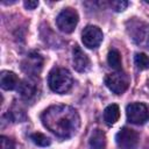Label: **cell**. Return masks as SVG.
<instances>
[{"mask_svg":"<svg viewBox=\"0 0 149 149\" xmlns=\"http://www.w3.org/2000/svg\"><path fill=\"white\" fill-rule=\"evenodd\" d=\"M47 129L61 139L73 136L80 126V118L74 108L68 105H52L41 115Z\"/></svg>","mask_w":149,"mask_h":149,"instance_id":"cell-1","label":"cell"},{"mask_svg":"<svg viewBox=\"0 0 149 149\" xmlns=\"http://www.w3.org/2000/svg\"><path fill=\"white\" fill-rule=\"evenodd\" d=\"M48 83H49V87L51 88V91L62 94V93L68 92L71 88L73 84V79L69 70L64 68H55L49 73Z\"/></svg>","mask_w":149,"mask_h":149,"instance_id":"cell-2","label":"cell"},{"mask_svg":"<svg viewBox=\"0 0 149 149\" xmlns=\"http://www.w3.org/2000/svg\"><path fill=\"white\" fill-rule=\"evenodd\" d=\"M78 23V13L73 8H64L56 17V24L63 33H72Z\"/></svg>","mask_w":149,"mask_h":149,"instance_id":"cell-3","label":"cell"},{"mask_svg":"<svg viewBox=\"0 0 149 149\" xmlns=\"http://www.w3.org/2000/svg\"><path fill=\"white\" fill-rule=\"evenodd\" d=\"M106 86L115 94H122L129 85L128 76L122 71H115L105 77Z\"/></svg>","mask_w":149,"mask_h":149,"instance_id":"cell-4","label":"cell"},{"mask_svg":"<svg viewBox=\"0 0 149 149\" xmlns=\"http://www.w3.org/2000/svg\"><path fill=\"white\" fill-rule=\"evenodd\" d=\"M127 119L134 125H143L149 120V108L142 102H132L126 108Z\"/></svg>","mask_w":149,"mask_h":149,"instance_id":"cell-5","label":"cell"},{"mask_svg":"<svg viewBox=\"0 0 149 149\" xmlns=\"http://www.w3.org/2000/svg\"><path fill=\"white\" fill-rule=\"evenodd\" d=\"M115 141L121 149H136L139 144V134L128 127H123L115 135Z\"/></svg>","mask_w":149,"mask_h":149,"instance_id":"cell-6","label":"cell"},{"mask_svg":"<svg viewBox=\"0 0 149 149\" xmlns=\"http://www.w3.org/2000/svg\"><path fill=\"white\" fill-rule=\"evenodd\" d=\"M102 38H104L102 31L97 26L88 24L81 31V41L84 45L88 49H94L99 47L100 43L102 42Z\"/></svg>","mask_w":149,"mask_h":149,"instance_id":"cell-7","label":"cell"},{"mask_svg":"<svg viewBox=\"0 0 149 149\" xmlns=\"http://www.w3.org/2000/svg\"><path fill=\"white\" fill-rule=\"evenodd\" d=\"M43 57L37 52L28 54L21 63V69L30 76L38 74L43 68Z\"/></svg>","mask_w":149,"mask_h":149,"instance_id":"cell-8","label":"cell"},{"mask_svg":"<svg viewBox=\"0 0 149 149\" xmlns=\"http://www.w3.org/2000/svg\"><path fill=\"white\" fill-rule=\"evenodd\" d=\"M72 62H73L74 70L78 72H86L91 66L90 58L80 49L79 45H74V48L72 50Z\"/></svg>","mask_w":149,"mask_h":149,"instance_id":"cell-9","label":"cell"},{"mask_svg":"<svg viewBox=\"0 0 149 149\" xmlns=\"http://www.w3.org/2000/svg\"><path fill=\"white\" fill-rule=\"evenodd\" d=\"M17 91L24 100H31L37 93V85L31 79H24L19 84Z\"/></svg>","mask_w":149,"mask_h":149,"instance_id":"cell-10","label":"cell"},{"mask_svg":"<svg viewBox=\"0 0 149 149\" xmlns=\"http://www.w3.org/2000/svg\"><path fill=\"white\" fill-rule=\"evenodd\" d=\"M0 85L1 88L6 91L14 90L16 86H19V78L12 71H2L0 74Z\"/></svg>","mask_w":149,"mask_h":149,"instance_id":"cell-11","label":"cell"},{"mask_svg":"<svg viewBox=\"0 0 149 149\" xmlns=\"http://www.w3.org/2000/svg\"><path fill=\"white\" fill-rule=\"evenodd\" d=\"M90 149H106V135L100 129H94L88 139Z\"/></svg>","mask_w":149,"mask_h":149,"instance_id":"cell-12","label":"cell"},{"mask_svg":"<svg viewBox=\"0 0 149 149\" xmlns=\"http://www.w3.org/2000/svg\"><path fill=\"white\" fill-rule=\"evenodd\" d=\"M120 118V109L116 104L108 105L104 111V120L107 125L115 123Z\"/></svg>","mask_w":149,"mask_h":149,"instance_id":"cell-13","label":"cell"},{"mask_svg":"<svg viewBox=\"0 0 149 149\" xmlns=\"http://www.w3.org/2000/svg\"><path fill=\"white\" fill-rule=\"evenodd\" d=\"M134 38L139 44L149 49V24H146L140 29H137Z\"/></svg>","mask_w":149,"mask_h":149,"instance_id":"cell-14","label":"cell"},{"mask_svg":"<svg viewBox=\"0 0 149 149\" xmlns=\"http://www.w3.org/2000/svg\"><path fill=\"white\" fill-rule=\"evenodd\" d=\"M107 63L108 65L114 69L115 71H121V55L116 49H111L107 56Z\"/></svg>","mask_w":149,"mask_h":149,"instance_id":"cell-15","label":"cell"},{"mask_svg":"<svg viewBox=\"0 0 149 149\" xmlns=\"http://www.w3.org/2000/svg\"><path fill=\"white\" fill-rule=\"evenodd\" d=\"M134 63H135L136 68L140 69V70L149 69V57H148L146 54H142V52H137V54H135Z\"/></svg>","mask_w":149,"mask_h":149,"instance_id":"cell-16","label":"cell"},{"mask_svg":"<svg viewBox=\"0 0 149 149\" xmlns=\"http://www.w3.org/2000/svg\"><path fill=\"white\" fill-rule=\"evenodd\" d=\"M30 140H31L36 146H40V147H48V146L51 143V141H50V139H49L48 136H45L44 134L38 133V132L31 134V135H30Z\"/></svg>","mask_w":149,"mask_h":149,"instance_id":"cell-17","label":"cell"},{"mask_svg":"<svg viewBox=\"0 0 149 149\" xmlns=\"http://www.w3.org/2000/svg\"><path fill=\"white\" fill-rule=\"evenodd\" d=\"M0 142H1V149H15V143L13 140H10L7 136H1L0 137Z\"/></svg>","mask_w":149,"mask_h":149,"instance_id":"cell-18","label":"cell"},{"mask_svg":"<svg viewBox=\"0 0 149 149\" xmlns=\"http://www.w3.org/2000/svg\"><path fill=\"white\" fill-rule=\"evenodd\" d=\"M112 6H113V8L116 12H122L128 6V2L127 1H113L112 2Z\"/></svg>","mask_w":149,"mask_h":149,"instance_id":"cell-19","label":"cell"},{"mask_svg":"<svg viewBox=\"0 0 149 149\" xmlns=\"http://www.w3.org/2000/svg\"><path fill=\"white\" fill-rule=\"evenodd\" d=\"M23 5L27 9H35L38 6V1H24Z\"/></svg>","mask_w":149,"mask_h":149,"instance_id":"cell-20","label":"cell"}]
</instances>
